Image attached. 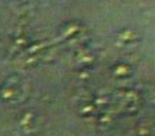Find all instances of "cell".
<instances>
[{"mask_svg": "<svg viewBox=\"0 0 155 136\" xmlns=\"http://www.w3.org/2000/svg\"><path fill=\"white\" fill-rule=\"evenodd\" d=\"M121 103L129 112H137L141 105V97L135 91H121Z\"/></svg>", "mask_w": 155, "mask_h": 136, "instance_id": "cell-1", "label": "cell"}, {"mask_svg": "<svg viewBox=\"0 0 155 136\" xmlns=\"http://www.w3.org/2000/svg\"><path fill=\"white\" fill-rule=\"evenodd\" d=\"M137 38H138L137 34L132 30L124 31L120 35V41H123V44H133L137 41Z\"/></svg>", "mask_w": 155, "mask_h": 136, "instance_id": "cell-2", "label": "cell"}, {"mask_svg": "<svg viewBox=\"0 0 155 136\" xmlns=\"http://www.w3.org/2000/svg\"><path fill=\"white\" fill-rule=\"evenodd\" d=\"M117 68H118L117 69L118 70V76L120 78H127L132 74V67L127 64H119Z\"/></svg>", "mask_w": 155, "mask_h": 136, "instance_id": "cell-3", "label": "cell"}, {"mask_svg": "<svg viewBox=\"0 0 155 136\" xmlns=\"http://www.w3.org/2000/svg\"><path fill=\"white\" fill-rule=\"evenodd\" d=\"M148 99L150 101V103H152L153 105H155V83L152 84L148 89Z\"/></svg>", "mask_w": 155, "mask_h": 136, "instance_id": "cell-4", "label": "cell"}]
</instances>
